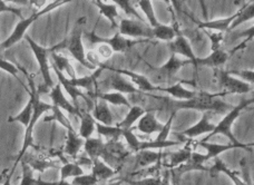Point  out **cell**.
<instances>
[{"label": "cell", "mask_w": 254, "mask_h": 185, "mask_svg": "<svg viewBox=\"0 0 254 185\" xmlns=\"http://www.w3.org/2000/svg\"><path fill=\"white\" fill-rule=\"evenodd\" d=\"M123 184V181H117V182H114V183H110V184H107V185H122Z\"/></svg>", "instance_id": "cell-59"}, {"label": "cell", "mask_w": 254, "mask_h": 185, "mask_svg": "<svg viewBox=\"0 0 254 185\" xmlns=\"http://www.w3.org/2000/svg\"><path fill=\"white\" fill-rule=\"evenodd\" d=\"M117 173L119 172H116L115 170L110 168V166L104 163L101 159H96L93 161L92 174L96 178L98 182L107 181V180L114 178Z\"/></svg>", "instance_id": "cell-28"}, {"label": "cell", "mask_w": 254, "mask_h": 185, "mask_svg": "<svg viewBox=\"0 0 254 185\" xmlns=\"http://www.w3.org/2000/svg\"><path fill=\"white\" fill-rule=\"evenodd\" d=\"M137 6L142 9V11L145 13V16L147 18L148 25L151 26V28H155V27L160 24L157 21L156 16H155V11H154L153 8V3L152 1H147V0H143V1H138Z\"/></svg>", "instance_id": "cell-42"}, {"label": "cell", "mask_w": 254, "mask_h": 185, "mask_svg": "<svg viewBox=\"0 0 254 185\" xmlns=\"http://www.w3.org/2000/svg\"><path fill=\"white\" fill-rule=\"evenodd\" d=\"M103 146H104V142L102 141L101 137H98V138L90 137V138L85 139V142H84L85 152L87 153L89 160H92V161L99 159L102 150H103Z\"/></svg>", "instance_id": "cell-36"}, {"label": "cell", "mask_w": 254, "mask_h": 185, "mask_svg": "<svg viewBox=\"0 0 254 185\" xmlns=\"http://www.w3.org/2000/svg\"><path fill=\"white\" fill-rule=\"evenodd\" d=\"M51 55H52L53 62H54V64H53L54 67H56V68L60 70L61 73L65 75L68 79L76 78L75 68L72 67L69 60H68L67 57L63 56V55H61V54H58L56 52H53Z\"/></svg>", "instance_id": "cell-25"}, {"label": "cell", "mask_w": 254, "mask_h": 185, "mask_svg": "<svg viewBox=\"0 0 254 185\" xmlns=\"http://www.w3.org/2000/svg\"><path fill=\"white\" fill-rule=\"evenodd\" d=\"M52 112H53L52 115H47L44 117V122H46L47 123V122L55 121V122H58L61 125H63L64 127L67 129V132H75V128L72 127L70 121L68 120L65 115H64V113L61 108H58V107L53 105Z\"/></svg>", "instance_id": "cell-40"}, {"label": "cell", "mask_w": 254, "mask_h": 185, "mask_svg": "<svg viewBox=\"0 0 254 185\" xmlns=\"http://www.w3.org/2000/svg\"><path fill=\"white\" fill-rule=\"evenodd\" d=\"M0 69H2V70L6 71V73L12 75L13 77L19 80V77H18L19 68H17V67L13 64H11L10 62L4 61V60H2V58H0Z\"/></svg>", "instance_id": "cell-53"}, {"label": "cell", "mask_w": 254, "mask_h": 185, "mask_svg": "<svg viewBox=\"0 0 254 185\" xmlns=\"http://www.w3.org/2000/svg\"><path fill=\"white\" fill-rule=\"evenodd\" d=\"M174 116H175V112H172V114L170 115L169 120H167L166 123L163 125L162 130L160 133H158L157 137L154 139V141H155V142H165V141H167V137H169V135L171 133V127H172V123H173Z\"/></svg>", "instance_id": "cell-47"}, {"label": "cell", "mask_w": 254, "mask_h": 185, "mask_svg": "<svg viewBox=\"0 0 254 185\" xmlns=\"http://www.w3.org/2000/svg\"><path fill=\"white\" fill-rule=\"evenodd\" d=\"M93 3L98 8L101 15L106 17L110 20L112 28H119V24L116 21L117 18H119V10H117V7L114 3H106L101 1V0L93 1Z\"/></svg>", "instance_id": "cell-31"}, {"label": "cell", "mask_w": 254, "mask_h": 185, "mask_svg": "<svg viewBox=\"0 0 254 185\" xmlns=\"http://www.w3.org/2000/svg\"><path fill=\"white\" fill-rule=\"evenodd\" d=\"M25 38L27 42H28L30 49L33 51L36 60L38 62L39 70L40 73H42L43 79H44V85L48 89H52L54 87V82L51 74V66H49V62H48V56L49 54H52L54 52L53 47L45 48L43 46H40V45L36 43L35 40L31 39L29 36H25Z\"/></svg>", "instance_id": "cell-7"}, {"label": "cell", "mask_w": 254, "mask_h": 185, "mask_svg": "<svg viewBox=\"0 0 254 185\" xmlns=\"http://www.w3.org/2000/svg\"><path fill=\"white\" fill-rule=\"evenodd\" d=\"M206 35L210 37L211 39V43H212V46H211V51L212 52H216L221 49V43L223 42L224 39V34L223 33H208L206 31Z\"/></svg>", "instance_id": "cell-51"}, {"label": "cell", "mask_w": 254, "mask_h": 185, "mask_svg": "<svg viewBox=\"0 0 254 185\" xmlns=\"http://www.w3.org/2000/svg\"><path fill=\"white\" fill-rule=\"evenodd\" d=\"M206 162L207 160H206L205 154H201V153L192 151L190 159L185 162L184 164L174 169L173 171L179 175H182L183 173H187V172H190V171H203V172H205V171H208V168L204 166L203 164L206 163Z\"/></svg>", "instance_id": "cell-18"}, {"label": "cell", "mask_w": 254, "mask_h": 185, "mask_svg": "<svg viewBox=\"0 0 254 185\" xmlns=\"http://www.w3.org/2000/svg\"><path fill=\"white\" fill-rule=\"evenodd\" d=\"M52 107L53 105L51 104H47V103H44L40 101V94L38 93L37 88H36L35 91V97H34V106H33V115H31V120H30V123L28 125V127L26 128V132H25V138H24V143H22V147L19 152V154H18L17 159L15 164H13L12 169H16L17 165L19 162L21 161L22 157L28 151V148L30 146H34L33 145V142H34V138H33V133H34V128H35V125L37 123L38 120L40 119V116L45 113H47L49 111H52Z\"/></svg>", "instance_id": "cell-4"}, {"label": "cell", "mask_w": 254, "mask_h": 185, "mask_svg": "<svg viewBox=\"0 0 254 185\" xmlns=\"http://www.w3.org/2000/svg\"><path fill=\"white\" fill-rule=\"evenodd\" d=\"M85 60L88 62L90 66L95 67V68H98V67H103L104 64L101 61V58L97 55L96 51H89L85 53Z\"/></svg>", "instance_id": "cell-52"}, {"label": "cell", "mask_w": 254, "mask_h": 185, "mask_svg": "<svg viewBox=\"0 0 254 185\" xmlns=\"http://www.w3.org/2000/svg\"><path fill=\"white\" fill-rule=\"evenodd\" d=\"M49 97H51L54 106L61 108L63 111H66L71 115H79L80 110H77V108L65 97V95L63 94V89L60 83L56 84L55 86L51 89V92H49Z\"/></svg>", "instance_id": "cell-16"}, {"label": "cell", "mask_w": 254, "mask_h": 185, "mask_svg": "<svg viewBox=\"0 0 254 185\" xmlns=\"http://www.w3.org/2000/svg\"><path fill=\"white\" fill-rule=\"evenodd\" d=\"M13 172H15V169H11L10 172H9L6 175V178H4L3 182H2V185H11V178H12V175H13Z\"/></svg>", "instance_id": "cell-56"}, {"label": "cell", "mask_w": 254, "mask_h": 185, "mask_svg": "<svg viewBox=\"0 0 254 185\" xmlns=\"http://www.w3.org/2000/svg\"><path fill=\"white\" fill-rule=\"evenodd\" d=\"M98 181L94 175L90 174H83L79 177H76L71 180V185H96Z\"/></svg>", "instance_id": "cell-48"}, {"label": "cell", "mask_w": 254, "mask_h": 185, "mask_svg": "<svg viewBox=\"0 0 254 185\" xmlns=\"http://www.w3.org/2000/svg\"><path fill=\"white\" fill-rule=\"evenodd\" d=\"M220 96H224V94L212 95L208 93H199L188 101H171L169 102V106L174 108L173 112L178 110H195L203 113L208 112L215 113V114H225L232 110L233 106L219 99Z\"/></svg>", "instance_id": "cell-1"}, {"label": "cell", "mask_w": 254, "mask_h": 185, "mask_svg": "<svg viewBox=\"0 0 254 185\" xmlns=\"http://www.w3.org/2000/svg\"><path fill=\"white\" fill-rule=\"evenodd\" d=\"M61 172V181H66L67 179L69 178H76L79 177V175L84 174V170L81 169V166L77 163H64L63 166L60 168Z\"/></svg>", "instance_id": "cell-41"}, {"label": "cell", "mask_w": 254, "mask_h": 185, "mask_svg": "<svg viewBox=\"0 0 254 185\" xmlns=\"http://www.w3.org/2000/svg\"><path fill=\"white\" fill-rule=\"evenodd\" d=\"M21 161H24L25 163L28 164L31 170L38 171L39 173H43L48 169H60V166L51 159L44 156H34V155H24ZM20 161V162H21Z\"/></svg>", "instance_id": "cell-21"}, {"label": "cell", "mask_w": 254, "mask_h": 185, "mask_svg": "<svg viewBox=\"0 0 254 185\" xmlns=\"http://www.w3.org/2000/svg\"><path fill=\"white\" fill-rule=\"evenodd\" d=\"M253 17H254V3L253 1H251L249 4H246V7H243L241 10H239L237 12V16H235L233 22L231 24L229 30L235 29L238 26L243 24V22L252 20Z\"/></svg>", "instance_id": "cell-38"}, {"label": "cell", "mask_w": 254, "mask_h": 185, "mask_svg": "<svg viewBox=\"0 0 254 185\" xmlns=\"http://www.w3.org/2000/svg\"><path fill=\"white\" fill-rule=\"evenodd\" d=\"M122 136L125 138L126 143L128 144V146L133 150L135 153H137L139 151V144L142 141H139L138 137L133 133V128L131 129H127V130H123V134Z\"/></svg>", "instance_id": "cell-46"}, {"label": "cell", "mask_w": 254, "mask_h": 185, "mask_svg": "<svg viewBox=\"0 0 254 185\" xmlns=\"http://www.w3.org/2000/svg\"><path fill=\"white\" fill-rule=\"evenodd\" d=\"M97 55L99 56V58H102V60H110V58L114 55V52H113V49L107 46L105 44H99L98 47H97Z\"/></svg>", "instance_id": "cell-54"}, {"label": "cell", "mask_w": 254, "mask_h": 185, "mask_svg": "<svg viewBox=\"0 0 254 185\" xmlns=\"http://www.w3.org/2000/svg\"><path fill=\"white\" fill-rule=\"evenodd\" d=\"M110 88L114 89L117 93L121 94H139L140 92L136 88L133 84L129 83L128 80H126L123 76L119 73L113 74L110 77Z\"/></svg>", "instance_id": "cell-23"}, {"label": "cell", "mask_w": 254, "mask_h": 185, "mask_svg": "<svg viewBox=\"0 0 254 185\" xmlns=\"http://www.w3.org/2000/svg\"><path fill=\"white\" fill-rule=\"evenodd\" d=\"M228 74L231 76H239L241 80L252 85L254 83V71L253 70H230Z\"/></svg>", "instance_id": "cell-50"}, {"label": "cell", "mask_w": 254, "mask_h": 185, "mask_svg": "<svg viewBox=\"0 0 254 185\" xmlns=\"http://www.w3.org/2000/svg\"><path fill=\"white\" fill-rule=\"evenodd\" d=\"M235 16H237V13H234V15L226 17V18H221V19L199 22L198 28L206 29V30H214L215 33H223L224 34L225 31L229 30L230 26L233 22Z\"/></svg>", "instance_id": "cell-27"}, {"label": "cell", "mask_w": 254, "mask_h": 185, "mask_svg": "<svg viewBox=\"0 0 254 185\" xmlns=\"http://www.w3.org/2000/svg\"><path fill=\"white\" fill-rule=\"evenodd\" d=\"M162 185H172L171 181H170V178H169V173H166L165 177L162 179Z\"/></svg>", "instance_id": "cell-57"}, {"label": "cell", "mask_w": 254, "mask_h": 185, "mask_svg": "<svg viewBox=\"0 0 254 185\" xmlns=\"http://www.w3.org/2000/svg\"><path fill=\"white\" fill-rule=\"evenodd\" d=\"M95 129H96L98 136L101 138L105 137L108 139H120L122 134H123V129L117 127L116 125L115 126L114 125L107 126V125L99 124V123H97V122H96V124H95Z\"/></svg>", "instance_id": "cell-39"}, {"label": "cell", "mask_w": 254, "mask_h": 185, "mask_svg": "<svg viewBox=\"0 0 254 185\" xmlns=\"http://www.w3.org/2000/svg\"><path fill=\"white\" fill-rule=\"evenodd\" d=\"M53 69H54V71H55V74H56V76H57L58 80H60L61 86H63L64 89H65V91L68 93V95H69V96L71 97V99H72V105H74V106L77 108V110H80V108H79V104H78V98L80 97V98H84L85 102L87 103L88 112L92 111L93 107H94L93 99L89 98V97L87 96V95L81 92L79 88H77V87H75V86H72V85H70L69 82H68V78L66 77V76L64 75L63 73H61V71L58 70V69L56 68V67L53 66ZM95 101H96V99H95ZM94 103H95V102H94Z\"/></svg>", "instance_id": "cell-11"}, {"label": "cell", "mask_w": 254, "mask_h": 185, "mask_svg": "<svg viewBox=\"0 0 254 185\" xmlns=\"http://www.w3.org/2000/svg\"><path fill=\"white\" fill-rule=\"evenodd\" d=\"M211 113L205 112L203 113V116L201 117L196 124L190 126L188 129L183 130V132L180 133V136L188 137L189 139H193L195 137L199 136V135L203 134H210L213 129H214L215 125L211 123Z\"/></svg>", "instance_id": "cell-14"}, {"label": "cell", "mask_w": 254, "mask_h": 185, "mask_svg": "<svg viewBox=\"0 0 254 185\" xmlns=\"http://www.w3.org/2000/svg\"><path fill=\"white\" fill-rule=\"evenodd\" d=\"M96 98L101 99V101L105 102V103H110L113 104V105L116 106H126L130 108V104L128 102V99L125 97V95L117 93V92H113V93H97Z\"/></svg>", "instance_id": "cell-37"}, {"label": "cell", "mask_w": 254, "mask_h": 185, "mask_svg": "<svg viewBox=\"0 0 254 185\" xmlns=\"http://www.w3.org/2000/svg\"><path fill=\"white\" fill-rule=\"evenodd\" d=\"M180 144H181V142H179V141L175 142V141H170V139H167V141H165V142H155V141L140 142L139 151H142V150H162V148L178 146V145H180Z\"/></svg>", "instance_id": "cell-43"}, {"label": "cell", "mask_w": 254, "mask_h": 185, "mask_svg": "<svg viewBox=\"0 0 254 185\" xmlns=\"http://www.w3.org/2000/svg\"><path fill=\"white\" fill-rule=\"evenodd\" d=\"M86 38L89 40L90 44L93 45H99V44H105L107 46H110L114 53H125L128 51L135 45L146 42L147 39H140V40H131L128 38H125L123 36H121L117 33L115 36H113L111 38H103L101 36L95 34V31H90V33L86 34Z\"/></svg>", "instance_id": "cell-8"}, {"label": "cell", "mask_w": 254, "mask_h": 185, "mask_svg": "<svg viewBox=\"0 0 254 185\" xmlns=\"http://www.w3.org/2000/svg\"><path fill=\"white\" fill-rule=\"evenodd\" d=\"M164 153L155 152L153 150H142L136 153V162L139 168H149L153 164L160 163L162 162Z\"/></svg>", "instance_id": "cell-24"}, {"label": "cell", "mask_w": 254, "mask_h": 185, "mask_svg": "<svg viewBox=\"0 0 254 185\" xmlns=\"http://www.w3.org/2000/svg\"><path fill=\"white\" fill-rule=\"evenodd\" d=\"M163 125L164 124L160 123L156 120L155 110H149L145 112V114L138 120L137 126L135 128L143 134L152 135L154 133H160L163 128Z\"/></svg>", "instance_id": "cell-15"}, {"label": "cell", "mask_w": 254, "mask_h": 185, "mask_svg": "<svg viewBox=\"0 0 254 185\" xmlns=\"http://www.w3.org/2000/svg\"><path fill=\"white\" fill-rule=\"evenodd\" d=\"M178 33L179 30L175 27L163 24H158L155 28H152L153 38L164 40V42H173Z\"/></svg>", "instance_id": "cell-35"}, {"label": "cell", "mask_w": 254, "mask_h": 185, "mask_svg": "<svg viewBox=\"0 0 254 185\" xmlns=\"http://www.w3.org/2000/svg\"><path fill=\"white\" fill-rule=\"evenodd\" d=\"M229 55L222 49H219L216 52H212L210 55L204 57V58H196V62H195V67L197 66H205V67H211V68H216V67H220L224 65L226 61H228Z\"/></svg>", "instance_id": "cell-22"}, {"label": "cell", "mask_w": 254, "mask_h": 185, "mask_svg": "<svg viewBox=\"0 0 254 185\" xmlns=\"http://www.w3.org/2000/svg\"><path fill=\"white\" fill-rule=\"evenodd\" d=\"M21 168H22V178L19 185H37L38 179L34 178V171L31 170L30 166L21 161Z\"/></svg>", "instance_id": "cell-45"}, {"label": "cell", "mask_w": 254, "mask_h": 185, "mask_svg": "<svg viewBox=\"0 0 254 185\" xmlns=\"http://www.w3.org/2000/svg\"><path fill=\"white\" fill-rule=\"evenodd\" d=\"M215 75L219 78L221 87L224 89V95L228 94H247L252 91V85L243 82L241 79L233 77L224 70H215Z\"/></svg>", "instance_id": "cell-9"}, {"label": "cell", "mask_w": 254, "mask_h": 185, "mask_svg": "<svg viewBox=\"0 0 254 185\" xmlns=\"http://www.w3.org/2000/svg\"><path fill=\"white\" fill-rule=\"evenodd\" d=\"M6 173H7V170H4V172L2 173V174H0V183H2L3 182V180H4V175H6Z\"/></svg>", "instance_id": "cell-58"}, {"label": "cell", "mask_w": 254, "mask_h": 185, "mask_svg": "<svg viewBox=\"0 0 254 185\" xmlns=\"http://www.w3.org/2000/svg\"><path fill=\"white\" fill-rule=\"evenodd\" d=\"M197 144L201 147H203L204 150L206 151V160L210 161L212 159H215V157H219L222 153H225L226 151L230 150H234V148H244V150H249V147L253 146V143L250 144H239V145H235V144H214V143H207V142H203L199 141Z\"/></svg>", "instance_id": "cell-13"}, {"label": "cell", "mask_w": 254, "mask_h": 185, "mask_svg": "<svg viewBox=\"0 0 254 185\" xmlns=\"http://www.w3.org/2000/svg\"><path fill=\"white\" fill-rule=\"evenodd\" d=\"M170 49L172 54H174V55L179 54V55L185 56L188 58V61L190 62V64H193L195 66V62H196L197 57L194 55L192 46H190L189 40L180 33H178V35H176V37L174 38L173 42H171Z\"/></svg>", "instance_id": "cell-17"}, {"label": "cell", "mask_w": 254, "mask_h": 185, "mask_svg": "<svg viewBox=\"0 0 254 185\" xmlns=\"http://www.w3.org/2000/svg\"><path fill=\"white\" fill-rule=\"evenodd\" d=\"M86 22V18L81 17L74 26L70 36L65 39V48L70 53V55L75 58V60L79 62V64L86 67L87 69L95 70L96 68L90 66L85 60V49L83 45V31H84V25Z\"/></svg>", "instance_id": "cell-5"}, {"label": "cell", "mask_w": 254, "mask_h": 185, "mask_svg": "<svg viewBox=\"0 0 254 185\" xmlns=\"http://www.w3.org/2000/svg\"><path fill=\"white\" fill-rule=\"evenodd\" d=\"M128 155L129 152L120 142V139H108L106 143H104L99 159L116 172H120Z\"/></svg>", "instance_id": "cell-6"}, {"label": "cell", "mask_w": 254, "mask_h": 185, "mask_svg": "<svg viewBox=\"0 0 254 185\" xmlns=\"http://www.w3.org/2000/svg\"><path fill=\"white\" fill-rule=\"evenodd\" d=\"M214 160H215L214 165H213L212 168L208 169V171H210V173H211V177H215L217 173H224L225 175H228L231 180H232L234 185H250V184L244 182L243 180L240 179L237 172H234V171H232V170H229L228 166H226L223 163V161L220 160L219 157H215Z\"/></svg>", "instance_id": "cell-29"}, {"label": "cell", "mask_w": 254, "mask_h": 185, "mask_svg": "<svg viewBox=\"0 0 254 185\" xmlns=\"http://www.w3.org/2000/svg\"><path fill=\"white\" fill-rule=\"evenodd\" d=\"M90 114H92L94 120L99 124L107 126L114 125V116H113L110 107H108L107 103L105 102L102 101L101 103H98L97 101H95L94 107L92 112H90Z\"/></svg>", "instance_id": "cell-19"}, {"label": "cell", "mask_w": 254, "mask_h": 185, "mask_svg": "<svg viewBox=\"0 0 254 185\" xmlns=\"http://www.w3.org/2000/svg\"><path fill=\"white\" fill-rule=\"evenodd\" d=\"M126 183L130 185H162V180L160 178H144V179H138V180H127L124 179L122 180Z\"/></svg>", "instance_id": "cell-49"}, {"label": "cell", "mask_w": 254, "mask_h": 185, "mask_svg": "<svg viewBox=\"0 0 254 185\" xmlns=\"http://www.w3.org/2000/svg\"><path fill=\"white\" fill-rule=\"evenodd\" d=\"M189 64H190V61H181L180 58H178L174 55V54H172L170 60L167 61L164 65H162L160 67V71L161 74H164L166 76H169V77H171V76H173L178 73L182 67L187 66Z\"/></svg>", "instance_id": "cell-34"}, {"label": "cell", "mask_w": 254, "mask_h": 185, "mask_svg": "<svg viewBox=\"0 0 254 185\" xmlns=\"http://www.w3.org/2000/svg\"><path fill=\"white\" fill-rule=\"evenodd\" d=\"M111 70L115 71V73H119V74H123L128 76V77L131 79V82H133L134 86L138 89L140 93H144V92H152V91H155L158 87H155L154 85L149 82V79L145 77V76L137 74V73H134V71H130V70H127V69H114V68H111Z\"/></svg>", "instance_id": "cell-20"}, {"label": "cell", "mask_w": 254, "mask_h": 185, "mask_svg": "<svg viewBox=\"0 0 254 185\" xmlns=\"http://www.w3.org/2000/svg\"><path fill=\"white\" fill-rule=\"evenodd\" d=\"M253 102L254 101L252 98L251 99H243V101H241V103L238 104L237 106H233L232 110L226 113V115L223 117V120L219 122V124L215 125L214 129H213L205 138L202 139V141L207 142L211 137L221 134V135H224V136L228 137L230 139V142L232 144H235V145L241 144L233 135L232 126L234 124V122L238 120V117L240 116V114H241L244 108H247L249 105H251V104H253Z\"/></svg>", "instance_id": "cell-3"}, {"label": "cell", "mask_w": 254, "mask_h": 185, "mask_svg": "<svg viewBox=\"0 0 254 185\" xmlns=\"http://www.w3.org/2000/svg\"><path fill=\"white\" fill-rule=\"evenodd\" d=\"M145 112L146 111L140 106H130V110L128 113H127L125 119L122 122H120V123H117L116 126L123 130L131 129L133 128V125L136 123V122H138L140 117L145 114Z\"/></svg>", "instance_id": "cell-32"}, {"label": "cell", "mask_w": 254, "mask_h": 185, "mask_svg": "<svg viewBox=\"0 0 254 185\" xmlns=\"http://www.w3.org/2000/svg\"><path fill=\"white\" fill-rule=\"evenodd\" d=\"M192 147H193V141L192 139H189L185 144V146L183 148H181L178 152H170L167 154L163 155V159L165 157V162H163V166L166 169H176L184 164L187 162L190 156V153H192Z\"/></svg>", "instance_id": "cell-12"}, {"label": "cell", "mask_w": 254, "mask_h": 185, "mask_svg": "<svg viewBox=\"0 0 254 185\" xmlns=\"http://www.w3.org/2000/svg\"><path fill=\"white\" fill-rule=\"evenodd\" d=\"M85 139L81 138L78 134L75 132H67V139L65 144V148H64V152L68 156L75 157L78 154L80 148L84 146Z\"/></svg>", "instance_id": "cell-30"}, {"label": "cell", "mask_w": 254, "mask_h": 185, "mask_svg": "<svg viewBox=\"0 0 254 185\" xmlns=\"http://www.w3.org/2000/svg\"><path fill=\"white\" fill-rule=\"evenodd\" d=\"M185 80H181V82L176 83L174 85H172L170 87H165V88H157L160 91L165 92L167 94H170L172 97L178 98L180 101H188V99L193 98L196 93L192 92V91H188L187 88L183 87V83Z\"/></svg>", "instance_id": "cell-33"}, {"label": "cell", "mask_w": 254, "mask_h": 185, "mask_svg": "<svg viewBox=\"0 0 254 185\" xmlns=\"http://www.w3.org/2000/svg\"><path fill=\"white\" fill-rule=\"evenodd\" d=\"M78 116L80 119V126H79L78 135L83 139L90 138L95 130V124H96V121L94 120V117L92 116L90 112H88V111L80 110V113Z\"/></svg>", "instance_id": "cell-26"}, {"label": "cell", "mask_w": 254, "mask_h": 185, "mask_svg": "<svg viewBox=\"0 0 254 185\" xmlns=\"http://www.w3.org/2000/svg\"><path fill=\"white\" fill-rule=\"evenodd\" d=\"M68 1L51 2V3H48L47 6H45L43 9H40V10L34 11L33 15L29 16L28 18H22V19L16 25L15 29H13L11 35L9 36L6 40H3V42L0 44V52L11 48L13 45H16L18 42H20V40L26 36V31L28 30L29 27L33 25L36 20H38V18L40 16L45 15V13H48L49 11H52V10H54V9L61 7V6H63V4H65Z\"/></svg>", "instance_id": "cell-2"}, {"label": "cell", "mask_w": 254, "mask_h": 185, "mask_svg": "<svg viewBox=\"0 0 254 185\" xmlns=\"http://www.w3.org/2000/svg\"><path fill=\"white\" fill-rule=\"evenodd\" d=\"M114 4L116 7H120L121 9H123V11L126 13L127 16L135 17V18H137L139 21L144 22V19L142 17H140L138 11L135 10L134 3L131 1H128V0H115Z\"/></svg>", "instance_id": "cell-44"}, {"label": "cell", "mask_w": 254, "mask_h": 185, "mask_svg": "<svg viewBox=\"0 0 254 185\" xmlns=\"http://www.w3.org/2000/svg\"><path fill=\"white\" fill-rule=\"evenodd\" d=\"M119 34L131 38H153L152 28L133 19H122L119 24Z\"/></svg>", "instance_id": "cell-10"}, {"label": "cell", "mask_w": 254, "mask_h": 185, "mask_svg": "<svg viewBox=\"0 0 254 185\" xmlns=\"http://www.w3.org/2000/svg\"><path fill=\"white\" fill-rule=\"evenodd\" d=\"M2 12H10L13 13V15H16L17 17H19L20 19H22V12H21V9L20 8H17V7H11L7 4L4 1H0V13Z\"/></svg>", "instance_id": "cell-55"}]
</instances>
